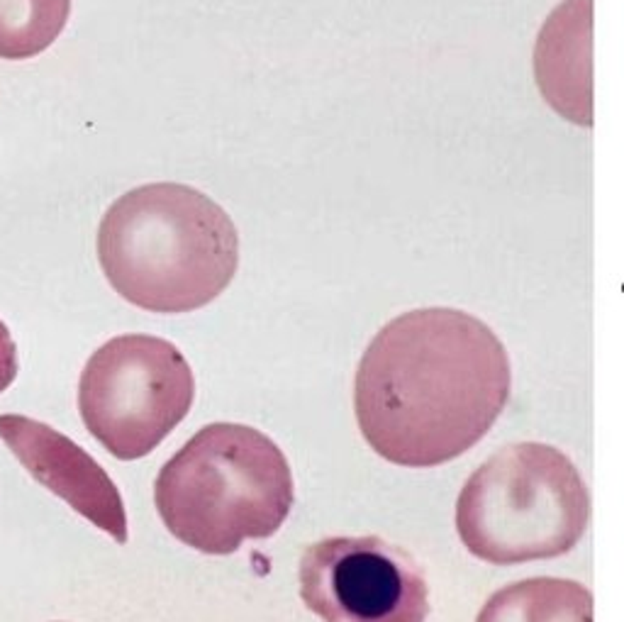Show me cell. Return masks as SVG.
Wrapping results in <instances>:
<instances>
[{
    "instance_id": "cell-1",
    "label": "cell",
    "mask_w": 624,
    "mask_h": 622,
    "mask_svg": "<svg viewBox=\"0 0 624 622\" xmlns=\"http://www.w3.org/2000/svg\"><path fill=\"white\" fill-rule=\"evenodd\" d=\"M507 349L483 320L451 307L403 312L366 347L354 410L378 456L432 469L483 439L509 401Z\"/></svg>"
},
{
    "instance_id": "cell-2",
    "label": "cell",
    "mask_w": 624,
    "mask_h": 622,
    "mask_svg": "<svg viewBox=\"0 0 624 622\" xmlns=\"http://www.w3.org/2000/svg\"><path fill=\"white\" fill-rule=\"evenodd\" d=\"M98 261L115 293L147 312L213 303L239 266V235L222 205L186 184L120 196L98 227Z\"/></svg>"
},
{
    "instance_id": "cell-3",
    "label": "cell",
    "mask_w": 624,
    "mask_h": 622,
    "mask_svg": "<svg viewBox=\"0 0 624 622\" xmlns=\"http://www.w3.org/2000/svg\"><path fill=\"white\" fill-rule=\"evenodd\" d=\"M293 498V473L278 444L237 422L198 430L154 481L166 529L215 557L234 554L247 539L273 537Z\"/></svg>"
},
{
    "instance_id": "cell-4",
    "label": "cell",
    "mask_w": 624,
    "mask_h": 622,
    "mask_svg": "<svg viewBox=\"0 0 624 622\" xmlns=\"http://www.w3.org/2000/svg\"><path fill=\"white\" fill-rule=\"evenodd\" d=\"M588 522L591 493L581 471L544 442L497 449L466 478L456 500L463 547L493 566L569 554Z\"/></svg>"
},
{
    "instance_id": "cell-5",
    "label": "cell",
    "mask_w": 624,
    "mask_h": 622,
    "mask_svg": "<svg viewBox=\"0 0 624 622\" xmlns=\"http://www.w3.org/2000/svg\"><path fill=\"white\" fill-rule=\"evenodd\" d=\"M196 379L179 347L154 334H120L81 371L78 410L102 447L134 461L159 447L186 418Z\"/></svg>"
},
{
    "instance_id": "cell-6",
    "label": "cell",
    "mask_w": 624,
    "mask_h": 622,
    "mask_svg": "<svg viewBox=\"0 0 624 622\" xmlns=\"http://www.w3.org/2000/svg\"><path fill=\"white\" fill-rule=\"evenodd\" d=\"M302 603L324 622H427L429 586L403 547L381 537H327L297 569Z\"/></svg>"
},
{
    "instance_id": "cell-7",
    "label": "cell",
    "mask_w": 624,
    "mask_h": 622,
    "mask_svg": "<svg viewBox=\"0 0 624 622\" xmlns=\"http://www.w3.org/2000/svg\"><path fill=\"white\" fill-rule=\"evenodd\" d=\"M0 439L34 481L120 544L127 542L122 495L85 449L54 427L25 415H0Z\"/></svg>"
},
{
    "instance_id": "cell-8",
    "label": "cell",
    "mask_w": 624,
    "mask_h": 622,
    "mask_svg": "<svg viewBox=\"0 0 624 622\" xmlns=\"http://www.w3.org/2000/svg\"><path fill=\"white\" fill-rule=\"evenodd\" d=\"M476 622H595L593 593L571 579H522L495 591Z\"/></svg>"
},
{
    "instance_id": "cell-9",
    "label": "cell",
    "mask_w": 624,
    "mask_h": 622,
    "mask_svg": "<svg viewBox=\"0 0 624 622\" xmlns=\"http://www.w3.org/2000/svg\"><path fill=\"white\" fill-rule=\"evenodd\" d=\"M71 0H0V59H32L54 44Z\"/></svg>"
},
{
    "instance_id": "cell-10",
    "label": "cell",
    "mask_w": 624,
    "mask_h": 622,
    "mask_svg": "<svg viewBox=\"0 0 624 622\" xmlns=\"http://www.w3.org/2000/svg\"><path fill=\"white\" fill-rule=\"evenodd\" d=\"M17 376V347L10 337L8 325L0 320V393L5 388H10V384Z\"/></svg>"
}]
</instances>
